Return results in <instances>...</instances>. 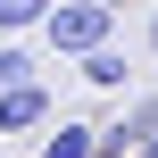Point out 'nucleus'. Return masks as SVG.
<instances>
[{
	"label": "nucleus",
	"instance_id": "1",
	"mask_svg": "<svg viewBox=\"0 0 158 158\" xmlns=\"http://www.w3.org/2000/svg\"><path fill=\"white\" fill-rule=\"evenodd\" d=\"M108 33H117V0H58L50 25H42V42H50L58 58H92V50H108Z\"/></svg>",
	"mask_w": 158,
	"mask_h": 158
},
{
	"label": "nucleus",
	"instance_id": "2",
	"mask_svg": "<svg viewBox=\"0 0 158 158\" xmlns=\"http://www.w3.org/2000/svg\"><path fill=\"white\" fill-rule=\"evenodd\" d=\"M33 125H50V83H17V92H0V133H33Z\"/></svg>",
	"mask_w": 158,
	"mask_h": 158
},
{
	"label": "nucleus",
	"instance_id": "3",
	"mask_svg": "<svg viewBox=\"0 0 158 158\" xmlns=\"http://www.w3.org/2000/svg\"><path fill=\"white\" fill-rule=\"evenodd\" d=\"M42 158H100V125H75V117L50 125L42 133Z\"/></svg>",
	"mask_w": 158,
	"mask_h": 158
},
{
	"label": "nucleus",
	"instance_id": "4",
	"mask_svg": "<svg viewBox=\"0 0 158 158\" xmlns=\"http://www.w3.org/2000/svg\"><path fill=\"white\" fill-rule=\"evenodd\" d=\"M83 67V83H100V92H125V50L108 42V50H92V58H75Z\"/></svg>",
	"mask_w": 158,
	"mask_h": 158
},
{
	"label": "nucleus",
	"instance_id": "5",
	"mask_svg": "<svg viewBox=\"0 0 158 158\" xmlns=\"http://www.w3.org/2000/svg\"><path fill=\"white\" fill-rule=\"evenodd\" d=\"M17 83H42V58L25 42H0V92H17Z\"/></svg>",
	"mask_w": 158,
	"mask_h": 158
},
{
	"label": "nucleus",
	"instance_id": "6",
	"mask_svg": "<svg viewBox=\"0 0 158 158\" xmlns=\"http://www.w3.org/2000/svg\"><path fill=\"white\" fill-rule=\"evenodd\" d=\"M58 0H0V33H25V25H50Z\"/></svg>",
	"mask_w": 158,
	"mask_h": 158
},
{
	"label": "nucleus",
	"instance_id": "7",
	"mask_svg": "<svg viewBox=\"0 0 158 158\" xmlns=\"http://www.w3.org/2000/svg\"><path fill=\"white\" fill-rule=\"evenodd\" d=\"M150 58H158V8H150Z\"/></svg>",
	"mask_w": 158,
	"mask_h": 158
},
{
	"label": "nucleus",
	"instance_id": "8",
	"mask_svg": "<svg viewBox=\"0 0 158 158\" xmlns=\"http://www.w3.org/2000/svg\"><path fill=\"white\" fill-rule=\"evenodd\" d=\"M142 158H158V142H150V150H142Z\"/></svg>",
	"mask_w": 158,
	"mask_h": 158
}]
</instances>
